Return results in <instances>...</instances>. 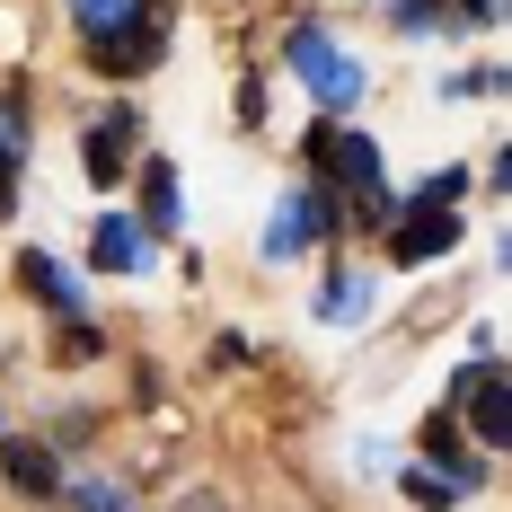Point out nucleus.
<instances>
[{
    "instance_id": "2eb2a0df",
    "label": "nucleus",
    "mask_w": 512,
    "mask_h": 512,
    "mask_svg": "<svg viewBox=\"0 0 512 512\" xmlns=\"http://www.w3.org/2000/svg\"><path fill=\"white\" fill-rule=\"evenodd\" d=\"M80 512H124V486H115V477H89V486H80Z\"/></svg>"
},
{
    "instance_id": "0eeeda50",
    "label": "nucleus",
    "mask_w": 512,
    "mask_h": 512,
    "mask_svg": "<svg viewBox=\"0 0 512 512\" xmlns=\"http://www.w3.org/2000/svg\"><path fill=\"white\" fill-rule=\"evenodd\" d=\"M0 468H9V486H27V495H62V460H53L45 442H9Z\"/></svg>"
},
{
    "instance_id": "f03ea898",
    "label": "nucleus",
    "mask_w": 512,
    "mask_h": 512,
    "mask_svg": "<svg viewBox=\"0 0 512 512\" xmlns=\"http://www.w3.org/2000/svg\"><path fill=\"white\" fill-rule=\"evenodd\" d=\"M283 62H292V71L309 80V98L327 106V115H345V106L362 98V62H354L345 45H336L327 27H292V45H283Z\"/></svg>"
},
{
    "instance_id": "6e6552de",
    "label": "nucleus",
    "mask_w": 512,
    "mask_h": 512,
    "mask_svg": "<svg viewBox=\"0 0 512 512\" xmlns=\"http://www.w3.org/2000/svg\"><path fill=\"white\" fill-rule=\"evenodd\" d=\"M98 265H106V274H142V265H151L142 221H124V212H115V221H98Z\"/></svg>"
},
{
    "instance_id": "f3484780",
    "label": "nucleus",
    "mask_w": 512,
    "mask_h": 512,
    "mask_svg": "<svg viewBox=\"0 0 512 512\" xmlns=\"http://www.w3.org/2000/svg\"><path fill=\"white\" fill-rule=\"evenodd\" d=\"M468 18H477V27H495V18H504V0H468Z\"/></svg>"
},
{
    "instance_id": "7ed1b4c3",
    "label": "nucleus",
    "mask_w": 512,
    "mask_h": 512,
    "mask_svg": "<svg viewBox=\"0 0 512 512\" xmlns=\"http://www.w3.org/2000/svg\"><path fill=\"white\" fill-rule=\"evenodd\" d=\"M327 230H336V204H327V195H318V186H301V195H283V204H274V221H265V256H274V265H283V256H301V248H318V239H327Z\"/></svg>"
},
{
    "instance_id": "9d476101",
    "label": "nucleus",
    "mask_w": 512,
    "mask_h": 512,
    "mask_svg": "<svg viewBox=\"0 0 512 512\" xmlns=\"http://www.w3.org/2000/svg\"><path fill=\"white\" fill-rule=\"evenodd\" d=\"M18 274H27V283H36V292H45L53 301V318H80V283H71V274H62V265H53V256H18Z\"/></svg>"
},
{
    "instance_id": "dca6fc26",
    "label": "nucleus",
    "mask_w": 512,
    "mask_h": 512,
    "mask_svg": "<svg viewBox=\"0 0 512 512\" xmlns=\"http://www.w3.org/2000/svg\"><path fill=\"white\" fill-rule=\"evenodd\" d=\"M433 18H442L433 0H398V27H407V36H433Z\"/></svg>"
},
{
    "instance_id": "20e7f679",
    "label": "nucleus",
    "mask_w": 512,
    "mask_h": 512,
    "mask_svg": "<svg viewBox=\"0 0 512 512\" xmlns=\"http://www.w3.org/2000/svg\"><path fill=\"white\" fill-rule=\"evenodd\" d=\"M133 133H142V115H133V106H106L98 124H89V142H80V168H89V186H115V177H124V151H133Z\"/></svg>"
},
{
    "instance_id": "1a4fd4ad",
    "label": "nucleus",
    "mask_w": 512,
    "mask_h": 512,
    "mask_svg": "<svg viewBox=\"0 0 512 512\" xmlns=\"http://www.w3.org/2000/svg\"><path fill=\"white\" fill-rule=\"evenodd\" d=\"M468 486H477V468H415V477H407V495H415L424 512H451Z\"/></svg>"
},
{
    "instance_id": "4468645a",
    "label": "nucleus",
    "mask_w": 512,
    "mask_h": 512,
    "mask_svg": "<svg viewBox=\"0 0 512 512\" xmlns=\"http://www.w3.org/2000/svg\"><path fill=\"white\" fill-rule=\"evenodd\" d=\"M98 354V327L89 318H62V362H89Z\"/></svg>"
},
{
    "instance_id": "423d86ee",
    "label": "nucleus",
    "mask_w": 512,
    "mask_h": 512,
    "mask_svg": "<svg viewBox=\"0 0 512 512\" xmlns=\"http://www.w3.org/2000/svg\"><path fill=\"white\" fill-rule=\"evenodd\" d=\"M451 239H460V212H407L398 239H389V256H398V265H433Z\"/></svg>"
},
{
    "instance_id": "f8f14e48",
    "label": "nucleus",
    "mask_w": 512,
    "mask_h": 512,
    "mask_svg": "<svg viewBox=\"0 0 512 512\" xmlns=\"http://www.w3.org/2000/svg\"><path fill=\"white\" fill-rule=\"evenodd\" d=\"M362 301H371V274H336V283H327V318H336V327H354Z\"/></svg>"
},
{
    "instance_id": "ddd939ff",
    "label": "nucleus",
    "mask_w": 512,
    "mask_h": 512,
    "mask_svg": "<svg viewBox=\"0 0 512 512\" xmlns=\"http://www.w3.org/2000/svg\"><path fill=\"white\" fill-rule=\"evenodd\" d=\"M177 221H186V204H177V177L151 159V221H142V230H177Z\"/></svg>"
},
{
    "instance_id": "9b49d317",
    "label": "nucleus",
    "mask_w": 512,
    "mask_h": 512,
    "mask_svg": "<svg viewBox=\"0 0 512 512\" xmlns=\"http://www.w3.org/2000/svg\"><path fill=\"white\" fill-rule=\"evenodd\" d=\"M27 168V106L0 98V212H9V177Z\"/></svg>"
},
{
    "instance_id": "39448f33",
    "label": "nucleus",
    "mask_w": 512,
    "mask_h": 512,
    "mask_svg": "<svg viewBox=\"0 0 512 512\" xmlns=\"http://www.w3.org/2000/svg\"><path fill=\"white\" fill-rule=\"evenodd\" d=\"M451 398H460L468 407V424H477V442H486V451H504V371H495V362H477V371H460V380H451Z\"/></svg>"
},
{
    "instance_id": "f257e3e1",
    "label": "nucleus",
    "mask_w": 512,
    "mask_h": 512,
    "mask_svg": "<svg viewBox=\"0 0 512 512\" xmlns=\"http://www.w3.org/2000/svg\"><path fill=\"white\" fill-rule=\"evenodd\" d=\"M301 159H309V168H327L336 186H354L362 204H380V195H389V159H380V142H371V133L309 124V133H301Z\"/></svg>"
}]
</instances>
